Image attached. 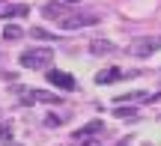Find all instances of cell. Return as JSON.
<instances>
[{"label":"cell","mask_w":161,"mask_h":146,"mask_svg":"<svg viewBox=\"0 0 161 146\" xmlns=\"http://www.w3.org/2000/svg\"><path fill=\"white\" fill-rule=\"evenodd\" d=\"M80 146H98V143H96V140H92V143H80Z\"/></svg>","instance_id":"16"},{"label":"cell","mask_w":161,"mask_h":146,"mask_svg":"<svg viewBox=\"0 0 161 146\" xmlns=\"http://www.w3.org/2000/svg\"><path fill=\"white\" fill-rule=\"evenodd\" d=\"M21 36H24V30L21 27H15V24H6V30H3V39H21Z\"/></svg>","instance_id":"9"},{"label":"cell","mask_w":161,"mask_h":146,"mask_svg":"<svg viewBox=\"0 0 161 146\" xmlns=\"http://www.w3.org/2000/svg\"><path fill=\"white\" fill-rule=\"evenodd\" d=\"M66 3H69V6H75V3H80V0H66Z\"/></svg>","instance_id":"15"},{"label":"cell","mask_w":161,"mask_h":146,"mask_svg":"<svg viewBox=\"0 0 161 146\" xmlns=\"http://www.w3.org/2000/svg\"><path fill=\"white\" fill-rule=\"evenodd\" d=\"M9 140H12V125L0 122V143H9Z\"/></svg>","instance_id":"13"},{"label":"cell","mask_w":161,"mask_h":146,"mask_svg":"<svg viewBox=\"0 0 161 146\" xmlns=\"http://www.w3.org/2000/svg\"><path fill=\"white\" fill-rule=\"evenodd\" d=\"M119 146H128V143H119Z\"/></svg>","instance_id":"17"},{"label":"cell","mask_w":161,"mask_h":146,"mask_svg":"<svg viewBox=\"0 0 161 146\" xmlns=\"http://www.w3.org/2000/svg\"><path fill=\"white\" fill-rule=\"evenodd\" d=\"M155 51H161V36H146V39H137L131 45L134 57H152Z\"/></svg>","instance_id":"3"},{"label":"cell","mask_w":161,"mask_h":146,"mask_svg":"<svg viewBox=\"0 0 161 146\" xmlns=\"http://www.w3.org/2000/svg\"><path fill=\"white\" fill-rule=\"evenodd\" d=\"M63 9H66L63 3H45L42 6V15L45 18H63Z\"/></svg>","instance_id":"8"},{"label":"cell","mask_w":161,"mask_h":146,"mask_svg":"<svg viewBox=\"0 0 161 146\" xmlns=\"http://www.w3.org/2000/svg\"><path fill=\"white\" fill-rule=\"evenodd\" d=\"M116 48H114V42H108V39H96V42H90V54H96V57H104V54H114Z\"/></svg>","instance_id":"6"},{"label":"cell","mask_w":161,"mask_h":146,"mask_svg":"<svg viewBox=\"0 0 161 146\" xmlns=\"http://www.w3.org/2000/svg\"><path fill=\"white\" fill-rule=\"evenodd\" d=\"M114 116H119V119H134V116H137V111H134V107H114Z\"/></svg>","instance_id":"10"},{"label":"cell","mask_w":161,"mask_h":146,"mask_svg":"<svg viewBox=\"0 0 161 146\" xmlns=\"http://www.w3.org/2000/svg\"><path fill=\"white\" fill-rule=\"evenodd\" d=\"M119 78H122V69H116V66H114V69H102V72H98V75H96V84H114V81H119Z\"/></svg>","instance_id":"7"},{"label":"cell","mask_w":161,"mask_h":146,"mask_svg":"<svg viewBox=\"0 0 161 146\" xmlns=\"http://www.w3.org/2000/svg\"><path fill=\"white\" fill-rule=\"evenodd\" d=\"M27 12L30 9L24 3H0V18H24Z\"/></svg>","instance_id":"5"},{"label":"cell","mask_w":161,"mask_h":146,"mask_svg":"<svg viewBox=\"0 0 161 146\" xmlns=\"http://www.w3.org/2000/svg\"><path fill=\"white\" fill-rule=\"evenodd\" d=\"M96 131H102V122H98V119H96V122H90V125H86V128L75 131V137H86V134H96Z\"/></svg>","instance_id":"11"},{"label":"cell","mask_w":161,"mask_h":146,"mask_svg":"<svg viewBox=\"0 0 161 146\" xmlns=\"http://www.w3.org/2000/svg\"><path fill=\"white\" fill-rule=\"evenodd\" d=\"M30 36H33V39H48V42H51V39H57V36H54V33H48V30H42V27L30 30Z\"/></svg>","instance_id":"14"},{"label":"cell","mask_w":161,"mask_h":146,"mask_svg":"<svg viewBox=\"0 0 161 146\" xmlns=\"http://www.w3.org/2000/svg\"><path fill=\"white\" fill-rule=\"evenodd\" d=\"M48 81L60 89H75V78L66 75V72H57V69H48Z\"/></svg>","instance_id":"4"},{"label":"cell","mask_w":161,"mask_h":146,"mask_svg":"<svg viewBox=\"0 0 161 146\" xmlns=\"http://www.w3.org/2000/svg\"><path fill=\"white\" fill-rule=\"evenodd\" d=\"M51 60H54V51H48V48H36V51H24L21 54L24 69H48Z\"/></svg>","instance_id":"1"},{"label":"cell","mask_w":161,"mask_h":146,"mask_svg":"<svg viewBox=\"0 0 161 146\" xmlns=\"http://www.w3.org/2000/svg\"><path fill=\"white\" fill-rule=\"evenodd\" d=\"M90 24H98V15H92V12H78V15H63L60 18V27L63 30H80V27H90Z\"/></svg>","instance_id":"2"},{"label":"cell","mask_w":161,"mask_h":146,"mask_svg":"<svg viewBox=\"0 0 161 146\" xmlns=\"http://www.w3.org/2000/svg\"><path fill=\"white\" fill-rule=\"evenodd\" d=\"M36 101H48V105H57V101H60V95H54V93H42V89H36Z\"/></svg>","instance_id":"12"}]
</instances>
